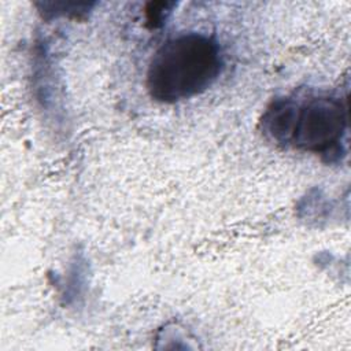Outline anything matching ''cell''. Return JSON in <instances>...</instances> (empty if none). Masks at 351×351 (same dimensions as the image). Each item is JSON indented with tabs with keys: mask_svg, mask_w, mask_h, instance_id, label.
I'll return each mask as SVG.
<instances>
[{
	"mask_svg": "<svg viewBox=\"0 0 351 351\" xmlns=\"http://www.w3.org/2000/svg\"><path fill=\"white\" fill-rule=\"evenodd\" d=\"M262 125L277 144L336 162L344 155L348 110L346 100L330 95L281 97L266 108Z\"/></svg>",
	"mask_w": 351,
	"mask_h": 351,
	"instance_id": "1",
	"label": "cell"
},
{
	"mask_svg": "<svg viewBox=\"0 0 351 351\" xmlns=\"http://www.w3.org/2000/svg\"><path fill=\"white\" fill-rule=\"evenodd\" d=\"M222 69V51L214 37L197 32L181 33L154 52L145 86L152 100L174 104L206 92Z\"/></svg>",
	"mask_w": 351,
	"mask_h": 351,
	"instance_id": "2",
	"label": "cell"
},
{
	"mask_svg": "<svg viewBox=\"0 0 351 351\" xmlns=\"http://www.w3.org/2000/svg\"><path fill=\"white\" fill-rule=\"evenodd\" d=\"M40 7V12L44 18H58V16H67V18H80L85 14L89 8V3H71V1H44L36 3Z\"/></svg>",
	"mask_w": 351,
	"mask_h": 351,
	"instance_id": "3",
	"label": "cell"
},
{
	"mask_svg": "<svg viewBox=\"0 0 351 351\" xmlns=\"http://www.w3.org/2000/svg\"><path fill=\"white\" fill-rule=\"evenodd\" d=\"M173 5H174L173 3H149L145 10L147 22L152 27L160 26L166 19V15L171 11Z\"/></svg>",
	"mask_w": 351,
	"mask_h": 351,
	"instance_id": "4",
	"label": "cell"
}]
</instances>
